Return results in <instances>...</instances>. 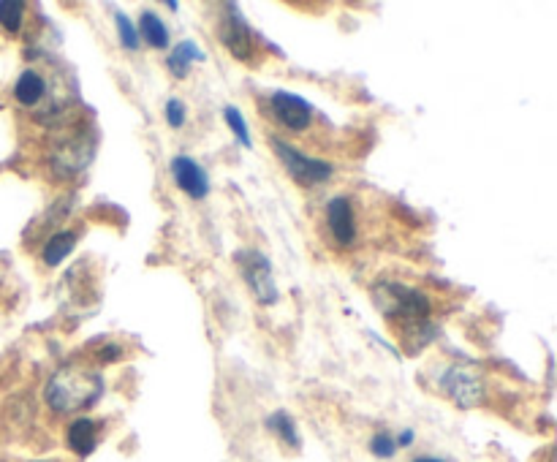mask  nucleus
Masks as SVG:
<instances>
[{"label":"nucleus","instance_id":"f257e3e1","mask_svg":"<svg viewBox=\"0 0 557 462\" xmlns=\"http://www.w3.org/2000/svg\"><path fill=\"white\" fill-rule=\"evenodd\" d=\"M375 308L381 310L394 327H400L403 346H408L411 354L430 343L435 335V327L430 324V299L427 294L405 283L384 280L373 289Z\"/></svg>","mask_w":557,"mask_h":462},{"label":"nucleus","instance_id":"f03ea898","mask_svg":"<svg viewBox=\"0 0 557 462\" xmlns=\"http://www.w3.org/2000/svg\"><path fill=\"white\" fill-rule=\"evenodd\" d=\"M55 134L47 142V164L60 180H71L79 172H85L93 155H96V131L79 123V120H66V115L58 117Z\"/></svg>","mask_w":557,"mask_h":462},{"label":"nucleus","instance_id":"7ed1b4c3","mask_svg":"<svg viewBox=\"0 0 557 462\" xmlns=\"http://www.w3.org/2000/svg\"><path fill=\"white\" fill-rule=\"evenodd\" d=\"M104 395V378L93 367L68 362L49 376L44 386V400L55 414H77Z\"/></svg>","mask_w":557,"mask_h":462},{"label":"nucleus","instance_id":"20e7f679","mask_svg":"<svg viewBox=\"0 0 557 462\" xmlns=\"http://www.w3.org/2000/svg\"><path fill=\"white\" fill-rule=\"evenodd\" d=\"M66 82L52 71V68H25L20 79L14 82V101L22 109H30L33 115L44 117V120H55V117L66 115L68 101L66 98Z\"/></svg>","mask_w":557,"mask_h":462},{"label":"nucleus","instance_id":"39448f33","mask_svg":"<svg viewBox=\"0 0 557 462\" xmlns=\"http://www.w3.org/2000/svg\"><path fill=\"white\" fill-rule=\"evenodd\" d=\"M269 145H272V153L280 158L283 169L289 172L291 180L297 185H302V188L324 185L327 180H332V174H335L332 164L321 161V158H310V155H305L302 150L289 145V142H283V139H272Z\"/></svg>","mask_w":557,"mask_h":462},{"label":"nucleus","instance_id":"423d86ee","mask_svg":"<svg viewBox=\"0 0 557 462\" xmlns=\"http://www.w3.org/2000/svg\"><path fill=\"white\" fill-rule=\"evenodd\" d=\"M438 389L446 400H452L457 408H476L484 403V378L471 365H449L438 376Z\"/></svg>","mask_w":557,"mask_h":462},{"label":"nucleus","instance_id":"0eeeda50","mask_svg":"<svg viewBox=\"0 0 557 462\" xmlns=\"http://www.w3.org/2000/svg\"><path fill=\"white\" fill-rule=\"evenodd\" d=\"M264 115L272 123H278L280 128L291 131V134H305L313 128V120H316L313 106L297 93H286V90H278L264 101Z\"/></svg>","mask_w":557,"mask_h":462},{"label":"nucleus","instance_id":"6e6552de","mask_svg":"<svg viewBox=\"0 0 557 462\" xmlns=\"http://www.w3.org/2000/svg\"><path fill=\"white\" fill-rule=\"evenodd\" d=\"M237 267H240L242 278L253 291V297L259 299L261 305H275L278 302V283L272 275V264L264 253L259 251H242L237 253Z\"/></svg>","mask_w":557,"mask_h":462},{"label":"nucleus","instance_id":"1a4fd4ad","mask_svg":"<svg viewBox=\"0 0 557 462\" xmlns=\"http://www.w3.org/2000/svg\"><path fill=\"white\" fill-rule=\"evenodd\" d=\"M218 39H221L231 58L242 60V63H248L253 58V30L237 11V6H229L221 22H218Z\"/></svg>","mask_w":557,"mask_h":462},{"label":"nucleus","instance_id":"9d476101","mask_svg":"<svg viewBox=\"0 0 557 462\" xmlns=\"http://www.w3.org/2000/svg\"><path fill=\"white\" fill-rule=\"evenodd\" d=\"M327 231L332 242L337 248H351L359 237V226H356V210L348 196H335L332 202L327 204Z\"/></svg>","mask_w":557,"mask_h":462},{"label":"nucleus","instance_id":"9b49d317","mask_svg":"<svg viewBox=\"0 0 557 462\" xmlns=\"http://www.w3.org/2000/svg\"><path fill=\"white\" fill-rule=\"evenodd\" d=\"M172 177L177 188L183 193H188L191 199L202 202L204 196L210 193V177L204 172V166H199L188 155H177L172 158Z\"/></svg>","mask_w":557,"mask_h":462},{"label":"nucleus","instance_id":"f8f14e48","mask_svg":"<svg viewBox=\"0 0 557 462\" xmlns=\"http://www.w3.org/2000/svg\"><path fill=\"white\" fill-rule=\"evenodd\" d=\"M68 449L79 457H90L98 446V424L93 419H74L66 433Z\"/></svg>","mask_w":557,"mask_h":462},{"label":"nucleus","instance_id":"ddd939ff","mask_svg":"<svg viewBox=\"0 0 557 462\" xmlns=\"http://www.w3.org/2000/svg\"><path fill=\"white\" fill-rule=\"evenodd\" d=\"M79 240V231L77 229H63V231H55L47 242H44V251H41V259L47 267H58L63 261L68 259V253L74 251V245Z\"/></svg>","mask_w":557,"mask_h":462},{"label":"nucleus","instance_id":"4468645a","mask_svg":"<svg viewBox=\"0 0 557 462\" xmlns=\"http://www.w3.org/2000/svg\"><path fill=\"white\" fill-rule=\"evenodd\" d=\"M204 60V52L193 41H180L177 47L172 49V55L166 58V66L172 71L177 79H185L188 77V71H191L193 63H199Z\"/></svg>","mask_w":557,"mask_h":462},{"label":"nucleus","instance_id":"2eb2a0df","mask_svg":"<svg viewBox=\"0 0 557 462\" xmlns=\"http://www.w3.org/2000/svg\"><path fill=\"white\" fill-rule=\"evenodd\" d=\"M139 39H145L153 49L169 47V28L161 22V17L155 11H142V17H139Z\"/></svg>","mask_w":557,"mask_h":462},{"label":"nucleus","instance_id":"dca6fc26","mask_svg":"<svg viewBox=\"0 0 557 462\" xmlns=\"http://www.w3.org/2000/svg\"><path fill=\"white\" fill-rule=\"evenodd\" d=\"M269 430L278 435L280 441L286 443V446H291V449H297L299 446V433H297V424H294V419H291L286 411H278V414L269 416Z\"/></svg>","mask_w":557,"mask_h":462},{"label":"nucleus","instance_id":"f3484780","mask_svg":"<svg viewBox=\"0 0 557 462\" xmlns=\"http://www.w3.org/2000/svg\"><path fill=\"white\" fill-rule=\"evenodd\" d=\"M22 20H25V3L20 0H0V25L6 33L17 36L22 30Z\"/></svg>","mask_w":557,"mask_h":462},{"label":"nucleus","instance_id":"a211bd4d","mask_svg":"<svg viewBox=\"0 0 557 462\" xmlns=\"http://www.w3.org/2000/svg\"><path fill=\"white\" fill-rule=\"evenodd\" d=\"M115 22H117V33H120V44H123L125 49L136 52V49H139V44H142V39H139V30L134 28V22L128 20L123 11H117Z\"/></svg>","mask_w":557,"mask_h":462},{"label":"nucleus","instance_id":"6ab92c4d","mask_svg":"<svg viewBox=\"0 0 557 462\" xmlns=\"http://www.w3.org/2000/svg\"><path fill=\"white\" fill-rule=\"evenodd\" d=\"M223 117H226V123H229V128L237 134V139H240L242 147H250V131H248V123H245V117H242V112L237 109V106H226L223 109Z\"/></svg>","mask_w":557,"mask_h":462},{"label":"nucleus","instance_id":"aec40b11","mask_svg":"<svg viewBox=\"0 0 557 462\" xmlns=\"http://www.w3.org/2000/svg\"><path fill=\"white\" fill-rule=\"evenodd\" d=\"M370 452H373L378 460H389V457L397 454V443H394V438L389 433H375L373 438H370Z\"/></svg>","mask_w":557,"mask_h":462},{"label":"nucleus","instance_id":"412c9836","mask_svg":"<svg viewBox=\"0 0 557 462\" xmlns=\"http://www.w3.org/2000/svg\"><path fill=\"white\" fill-rule=\"evenodd\" d=\"M164 115H166V123L172 128H183L185 126V117H188V109L180 98H169L164 106Z\"/></svg>","mask_w":557,"mask_h":462},{"label":"nucleus","instance_id":"4be33fe9","mask_svg":"<svg viewBox=\"0 0 557 462\" xmlns=\"http://www.w3.org/2000/svg\"><path fill=\"white\" fill-rule=\"evenodd\" d=\"M120 354H123V351H120V346H104L96 354V362H98V365H112V362H117V359H120Z\"/></svg>","mask_w":557,"mask_h":462},{"label":"nucleus","instance_id":"5701e85b","mask_svg":"<svg viewBox=\"0 0 557 462\" xmlns=\"http://www.w3.org/2000/svg\"><path fill=\"white\" fill-rule=\"evenodd\" d=\"M394 443H397V449H400V446H411V443H413V430H405V433L397 435V438H394Z\"/></svg>","mask_w":557,"mask_h":462},{"label":"nucleus","instance_id":"b1692460","mask_svg":"<svg viewBox=\"0 0 557 462\" xmlns=\"http://www.w3.org/2000/svg\"><path fill=\"white\" fill-rule=\"evenodd\" d=\"M413 462H443V460H438V457H416Z\"/></svg>","mask_w":557,"mask_h":462}]
</instances>
